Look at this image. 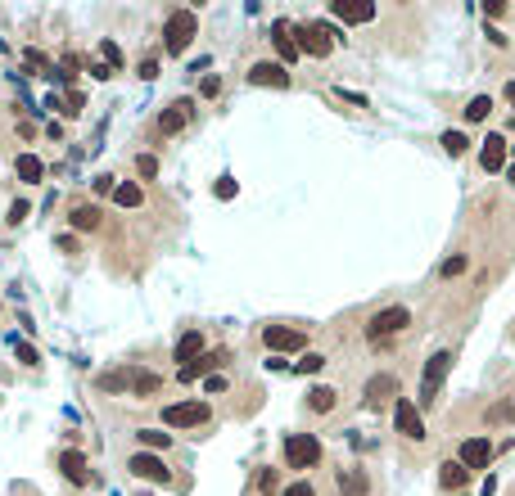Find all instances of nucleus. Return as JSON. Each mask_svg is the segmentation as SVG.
<instances>
[{
    "label": "nucleus",
    "mask_w": 515,
    "mask_h": 496,
    "mask_svg": "<svg viewBox=\"0 0 515 496\" xmlns=\"http://www.w3.org/2000/svg\"><path fill=\"white\" fill-rule=\"evenodd\" d=\"M195 36H199V14H195V9H172L167 23H163V45H167V54H186Z\"/></svg>",
    "instance_id": "1"
},
{
    "label": "nucleus",
    "mask_w": 515,
    "mask_h": 496,
    "mask_svg": "<svg viewBox=\"0 0 515 496\" xmlns=\"http://www.w3.org/2000/svg\"><path fill=\"white\" fill-rule=\"evenodd\" d=\"M447 370H452V352H434V357L425 361V375H421V397L416 402L421 406H434L438 402V388H443V379H447Z\"/></svg>",
    "instance_id": "2"
},
{
    "label": "nucleus",
    "mask_w": 515,
    "mask_h": 496,
    "mask_svg": "<svg viewBox=\"0 0 515 496\" xmlns=\"http://www.w3.org/2000/svg\"><path fill=\"white\" fill-rule=\"evenodd\" d=\"M294 45H299V54L326 59V54L335 50V36H330L326 23H303V27H294Z\"/></svg>",
    "instance_id": "3"
},
{
    "label": "nucleus",
    "mask_w": 515,
    "mask_h": 496,
    "mask_svg": "<svg viewBox=\"0 0 515 496\" xmlns=\"http://www.w3.org/2000/svg\"><path fill=\"white\" fill-rule=\"evenodd\" d=\"M321 460V442L312 433H290L285 437V465L290 470H312Z\"/></svg>",
    "instance_id": "4"
},
{
    "label": "nucleus",
    "mask_w": 515,
    "mask_h": 496,
    "mask_svg": "<svg viewBox=\"0 0 515 496\" xmlns=\"http://www.w3.org/2000/svg\"><path fill=\"white\" fill-rule=\"evenodd\" d=\"M407 325H412V311H407V307H385V311H375V316H371L366 334H371V343H380V339H394V334H403Z\"/></svg>",
    "instance_id": "5"
},
{
    "label": "nucleus",
    "mask_w": 515,
    "mask_h": 496,
    "mask_svg": "<svg viewBox=\"0 0 515 496\" xmlns=\"http://www.w3.org/2000/svg\"><path fill=\"white\" fill-rule=\"evenodd\" d=\"M208 415H213L208 402H172V406H163V424L167 428H195V424H204Z\"/></svg>",
    "instance_id": "6"
},
{
    "label": "nucleus",
    "mask_w": 515,
    "mask_h": 496,
    "mask_svg": "<svg viewBox=\"0 0 515 496\" xmlns=\"http://www.w3.org/2000/svg\"><path fill=\"white\" fill-rule=\"evenodd\" d=\"M394 424L403 437H412V442H421L425 437V419H421V406L412 402V397H398L394 402Z\"/></svg>",
    "instance_id": "7"
},
{
    "label": "nucleus",
    "mask_w": 515,
    "mask_h": 496,
    "mask_svg": "<svg viewBox=\"0 0 515 496\" xmlns=\"http://www.w3.org/2000/svg\"><path fill=\"white\" fill-rule=\"evenodd\" d=\"M262 343H267V352H299L303 343H308V334L294 330V325H267Z\"/></svg>",
    "instance_id": "8"
},
{
    "label": "nucleus",
    "mask_w": 515,
    "mask_h": 496,
    "mask_svg": "<svg viewBox=\"0 0 515 496\" xmlns=\"http://www.w3.org/2000/svg\"><path fill=\"white\" fill-rule=\"evenodd\" d=\"M127 470L136 474V479H145V483H172V474H167V465L158 460L154 451H136L127 460Z\"/></svg>",
    "instance_id": "9"
},
{
    "label": "nucleus",
    "mask_w": 515,
    "mask_h": 496,
    "mask_svg": "<svg viewBox=\"0 0 515 496\" xmlns=\"http://www.w3.org/2000/svg\"><path fill=\"white\" fill-rule=\"evenodd\" d=\"M493 451H498V447H493L488 437H465L461 442V470H484V465L493 460Z\"/></svg>",
    "instance_id": "10"
},
{
    "label": "nucleus",
    "mask_w": 515,
    "mask_h": 496,
    "mask_svg": "<svg viewBox=\"0 0 515 496\" xmlns=\"http://www.w3.org/2000/svg\"><path fill=\"white\" fill-rule=\"evenodd\" d=\"M190 118H195V104H190V100H177L172 109H163V118H158V136H177V131H186Z\"/></svg>",
    "instance_id": "11"
},
{
    "label": "nucleus",
    "mask_w": 515,
    "mask_h": 496,
    "mask_svg": "<svg viewBox=\"0 0 515 496\" xmlns=\"http://www.w3.org/2000/svg\"><path fill=\"white\" fill-rule=\"evenodd\" d=\"M249 82L253 86H276V91H285V86H290V72H285V63L262 59V63H253V68H249Z\"/></svg>",
    "instance_id": "12"
},
{
    "label": "nucleus",
    "mask_w": 515,
    "mask_h": 496,
    "mask_svg": "<svg viewBox=\"0 0 515 496\" xmlns=\"http://www.w3.org/2000/svg\"><path fill=\"white\" fill-rule=\"evenodd\" d=\"M398 397V379L394 375H371L366 379V406L375 411V406H385V402H394Z\"/></svg>",
    "instance_id": "13"
},
{
    "label": "nucleus",
    "mask_w": 515,
    "mask_h": 496,
    "mask_svg": "<svg viewBox=\"0 0 515 496\" xmlns=\"http://www.w3.org/2000/svg\"><path fill=\"white\" fill-rule=\"evenodd\" d=\"M59 474L73 483V488H86V483H91V465H86L82 451H64L59 456Z\"/></svg>",
    "instance_id": "14"
},
{
    "label": "nucleus",
    "mask_w": 515,
    "mask_h": 496,
    "mask_svg": "<svg viewBox=\"0 0 515 496\" xmlns=\"http://www.w3.org/2000/svg\"><path fill=\"white\" fill-rule=\"evenodd\" d=\"M330 14L339 23H371L375 18V5H352V0H330Z\"/></svg>",
    "instance_id": "15"
},
{
    "label": "nucleus",
    "mask_w": 515,
    "mask_h": 496,
    "mask_svg": "<svg viewBox=\"0 0 515 496\" xmlns=\"http://www.w3.org/2000/svg\"><path fill=\"white\" fill-rule=\"evenodd\" d=\"M222 361H226V352H208V357H199V361H190V366H181L177 379H181V384H190V379H199V375H213Z\"/></svg>",
    "instance_id": "16"
},
{
    "label": "nucleus",
    "mask_w": 515,
    "mask_h": 496,
    "mask_svg": "<svg viewBox=\"0 0 515 496\" xmlns=\"http://www.w3.org/2000/svg\"><path fill=\"white\" fill-rule=\"evenodd\" d=\"M479 163H484V171H502V167H507V140L488 136V140H484V149H479Z\"/></svg>",
    "instance_id": "17"
},
{
    "label": "nucleus",
    "mask_w": 515,
    "mask_h": 496,
    "mask_svg": "<svg viewBox=\"0 0 515 496\" xmlns=\"http://www.w3.org/2000/svg\"><path fill=\"white\" fill-rule=\"evenodd\" d=\"M127 388L136 397H154L158 388H163V379H158L154 370H127Z\"/></svg>",
    "instance_id": "18"
},
{
    "label": "nucleus",
    "mask_w": 515,
    "mask_h": 496,
    "mask_svg": "<svg viewBox=\"0 0 515 496\" xmlns=\"http://www.w3.org/2000/svg\"><path fill=\"white\" fill-rule=\"evenodd\" d=\"M271 36H276V50H281V59H299V45H294V23L276 18V23H271Z\"/></svg>",
    "instance_id": "19"
},
{
    "label": "nucleus",
    "mask_w": 515,
    "mask_h": 496,
    "mask_svg": "<svg viewBox=\"0 0 515 496\" xmlns=\"http://www.w3.org/2000/svg\"><path fill=\"white\" fill-rule=\"evenodd\" d=\"M465 479H470V470H461V460H443V470H438V483H443L447 492H461Z\"/></svg>",
    "instance_id": "20"
},
{
    "label": "nucleus",
    "mask_w": 515,
    "mask_h": 496,
    "mask_svg": "<svg viewBox=\"0 0 515 496\" xmlns=\"http://www.w3.org/2000/svg\"><path fill=\"white\" fill-rule=\"evenodd\" d=\"M14 171H18V180H27V185H36V180L45 176V163H41V158H36V154H18Z\"/></svg>",
    "instance_id": "21"
},
{
    "label": "nucleus",
    "mask_w": 515,
    "mask_h": 496,
    "mask_svg": "<svg viewBox=\"0 0 515 496\" xmlns=\"http://www.w3.org/2000/svg\"><path fill=\"white\" fill-rule=\"evenodd\" d=\"M199 352H204V334H199V330L181 334V343H177V361H181V366H190Z\"/></svg>",
    "instance_id": "22"
},
{
    "label": "nucleus",
    "mask_w": 515,
    "mask_h": 496,
    "mask_svg": "<svg viewBox=\"0 0 515 496\" xmlns=\"http://www.w3.org/2000/svg\"><path fill=\"white\" fill-rule=\"evenodd\" d=\"M339 492L343 496H366L371 492L366 474H361V470H339Z\"/></svg>",
    "instance_id": "23"
},
{
    "label": "nucleus",
    "mask_w": 515,
    "mask_h": 496,
    "mask_svg": "<svg viewBox=\"0 0 515 496\" xmlns=\"http://www.w3.org/2000/svg\"><path fill=\"white\" fill-rule=\"evenodd\" d=\"M68 222H73V231H95V226H100V208H95V203H77L68 212Z\"/></svg>",
    "instance_id": "24"
},
{
    "label": "nucleus",
    "mask_w": 515,
    "mask_h": 496,
    "mask_svg": "<svg viewBox=\"0 0 515 496\" xmlns=\"http://www.w3.org/2000/svg\"><path fill=\"white\" fill-rule=\"evenodd\" d=\"M113 203H118V208H140V203H145V189H140L136 180H127V185H113Z\"/></svg>",
    "instance_id": "25"
},
{
    "label": "nucleus",
    "mask_w": 515,
    "mask_h": 496,
    "mask_svg": "<svg viewBox=\"0 0 515 496\" xmlns=\"http://www.w3.org/2000/svg\"><path fill=\"white\" fill-rule=\"evenodd\" d=\"M335 388H312V393H308V406H312V411H317V415H330V411H335Z\"/></svg>",
    "instance_id": "26"
},
{
    "label": "nucleus",
    "mask_w": 515,
    "mask_h": 496,
    "mask_svg": "<svg viewBox=\"0 0 515 496\" xmlns=\"http://www.w3.org/2000/svg\"><path fill=\"white\" fill-rule=\"evenodd\" d=\"M136 437L149 447V451H167V447H172V433H163V428H140Z\"/></svg>",
    "instance_id": "27"
},
{
    "label": "nucleus",
    "mask_w": 515,
    "mask_h": 496,
    "mask_svg": "<svg viewBox=\"0 0 515 496\" xmlns=\"http://www.w3.org/2000/svg\"><path fill=\"white\" fill-rule=\"evenodd\" d=\"M488 113H493V100H488V95H475V100L465 104V122H484Z\"/></svg>",
    "instance_id": "28"
},
{
    "label": "nucleus",
    "mask_w": 515,
    "mask_h": 496,
    "mask_svg": "<svg viewBox=\"0 0 515 496\" xmlns=\"http://www.w3.org/2000/svg\"><path fill=\"white\" fill-rule=\"evenodd\" d=\"M95 384H100L104 393H127V370H109V375H100Z\"/></svg>",
    "instance_id": "29"
},
{
    "label": "nucleus",
    "mask_w": 515,
    "mask_h": 496,
    "mask_svg": "<svg viewBox=\"0 0 515 496\" xmlns=\"http://www.w3.org/2000/svg\"><path fill=\"white\" fill-rule=\"evenodd\" d=\"M443 149H447V154H452V158H461L465 149H470V140H465V131H443Z\"/></svg>",
    "instance_id": "30"
},
{
    "label": "nucleus",
    "mask_w": 515,
    "mask_h": 496,
    "mask_svg": "<svg viewBox=\"0 0 515 496\" xmlns=\"http://www.w3.org/2000/svg\"><path fill=\"white\" fill-rule=\"evenodd\" d=\"M294 370H299V375H321V370H326V357H321V352H308L303 361H294Z\"/></svg>",
    "instance_id": "31"
},
{
    "label": "nucleus",
    "mask_w": 515,
    "mask_h": 496,
    "mask_svg": "<svg viewBox=\"0 0 515 496\" xmlns=\"http://www.w3.org/2000/svg\"><path fill=\"white\" fill-rule=\"evenodd\" d=\"M258 492H262V496H276V492H281V474H276V470H262V474H258Z\"/></svg>",
    "instance_id": "32"
},
{
    "label": "nucleus",
    "mask_w": 515,
    "mask_h": 496,
    "mask_svg": "<svg viewBox=\"0 0 515 496\" xmlns=\"http://www.w3.org/2000/svg\"><path fill=\"white\" fill-rule=\"evenodd\" d=\"M136 171H140L145 180H154V176H158V158H154V154H140V158H136Z\"/></svg>",
    "instance_id": "33"
},
{
    "label": "nucleus",
    "mask_w": 515,
    "mask_h": 496,
    "mask_svg": "<svg viewBox=\"0 0 515 496\" xmlns=\"http://www.w3.org/2000/svg\"><path fill=\"white\" fill-rule=\"evenodd\" d=\"M465 266H470V262H465V257H447V262L438 266V271H443V280H452V275H461Z\"/></svg>",
    "instance_id": "34"
},
{
    "label": "nucleus",
    "mask_w": 515,
    "mask_h": 496,
    "mask_svg": "<svg viewBox=\"0 0 515 496\" xmlns=\"http://www.w3.org/2000/svg\"><path fill=\"white\" fill-rule=\"evenodd\" d=\"M100 54H104V63H109V68H118V63H122V50H118L113 41H100Z\"/></svg>",
    "instance_id": "35"
},
{
    "label": "nucleus",
    "mask_w": 515,
    "mask_h": 496,
    "mask_svg": "<svg viewBox=\"0 0 515 496\" xmlns=\"http://www.w3.org/2000/svg\"><path fill=\"white\" fill-rule=\"evenodd\" d=\"M14 352H18V361H23V366H36V361H41L32 343H14Z\"/></svg>",
    "instance_id": "36"
},
{
    "label": "nucleus",
    "mask_w": 515,
    "mask_h": 496,
    "mask_svg": "<svg viewBox=\"0 0 515 496\" xmlns=\"http://www.w3.org/2000/svg\"><path fill=\"white\" fill-rule=\"evenodd\" d=\"M235 189H240V185H235L231 176H222V180L213 185V194H217V199H235Z\"/></svg>",
    "instance_id": "37"
},
{
    "label": "nucleus",
    "mask_w": 515,
    "mask_h": 496,
    "mask_svg": "<svg viewBox=\"0 0 515 496\" xmlns=\"http://www.w3.org/2000/svg\"><path fill=\"white\" fill-rule=\"evenodd\" d=\"M511 415H515V406H507V402H498V406L488 411V419H493V424H507Z\"/></svg>",
    "instance_id": "38"
},
{
    "label": "nucleus",
    "mask_w": 515,
    "mask_h": 496,
    "mask_svg": "<svg viewBox=\"0 0 515 496\" xmlns=\"http://www.w3.org/2000/svg\"><path fill=\"white\" fill-rule=\"evenodd\" d=\"M285 496H317V488H312L308 479H299V483H294V488H285Z\"/></svg>",
    "instance_id": "39"
},
{
    "label": "nucleus",
    "mask_w": 515,
    "mask_h": 496,
    "mask_svg": "<svg viewBox=\"0 0 515 496\" xmlns=\"http://www.w3.org/2000/svg\"><path fill=\"white\" fill-rule=\"evenodd\" d=\"M27 212H32V208H27V203H23V199H18V203H14V208H9V226H18V222H27Z\"/></svg>",
    "instance_id": "40"
},
{
    "label": "nucleus",
    "mask_w": 515,
    "mask_h": 496,
    "mask_svg": "<svg viewBox=\"0 0 515 496\" xmlns=\"http://www.w3.org/2000/svg\"><path fill=\"white\" fill-rule=\"evenodd\" d=\"M204 393H226V379L222 375H208L204 379Z\"/></svg>",
    "instance_id": "41"
},
{
    "label": "nucleus",
    "mask_w": 515,
    "mask_h": 496,
    "mask_svg": "<svg viewBox=\"0 0 515 496\" xmlns=\"http://www.w3.org/2000/svg\"><path fill=\"white\" fill-rule=\"evenodd\" d=\"M140 77L154 82V77H158V59H140Z\"/></svg>",
    "instance_id": "42"
},
{
    "label": "nucleus",
    "mask_w": 515,
    "mask_h": 496,
    "mask_svg": "<svg viewBox=\"0 0 515 496\" xmlns=\"http://www.w3.org/2000/svg\"><path fill=\"white\" fill-rule=\"evenodd\" d=\"M91 77H95V82H109L113 68H109V63H91Z\"/></svg>",
    "instance_id": "43"
},
{
    "label": "nucleus",
    "mask_w": 515,
    "mask_h": 496,
    "mask_svg": "<svg viewBox=\"0 0 515 496\" xmlns=\"http://www.w3.org/2000/svg\"><path fill=\"white\" fill-rule=\"evenodd\" d=\"M484 14H488V18H502V14H507V5H502V0H488V5H484Z\"/></svg>",
    "instance_id": "44"
},
{
    "label": "nucleus",
    "mask_w": 515,
    "mask_h": 496,
    "mask_svg": "<svg viewBox=\"0 0 515 496\" xmlns=\"http://www.w3.org/2000/svg\"><path fill=\"white\" fill-rule=\"evenodd\" d=\"M507 100H511V104H515V82H507Z\"/></svg>",
    "instance_id": "45"
},
{
    "label": "nucleus",
    "mask_w": 515,
    "mask_h": 496,
    "mask_svg": "<svg viewBox=\"0 0 515 496\" xmlns=\"http://www.w3.org/2000/svg\"><path fill=\"white\" fill-rule=\"evenodd\" d=\"M507 176H511V189H515V167H511V171H507Z\"/></svg>",
    "instance_id": "46"
},
{
    "label": "nucleus",
    "mask_w": 515,
    "mask_h": 496,
    "mask_svg": "<svg viewBox=\"0 0 515 496\" xmlns=\"http://www.w3.org/2000/svg\"><path fill=\"white\" fill-rule=\"evenodd\" d=\"M507 154H511V158H515V145H507Z\"/></svg>",
    "instance_id": "47"
},
{
    "label": "nucleus",
    "mask_w": 515,
    "mask_h": 496,
    "mask_svg": "<svg viewBox=\"0 0 515 496\" xmlns=\"http://www.w3.org/2000/svg\"><path fill=\"white\" fill-rule=\"evenodd\" d=\"M511 127H515V118H511Z\"/></svg>",
    "instance_id": "48"
}]
</instances>
